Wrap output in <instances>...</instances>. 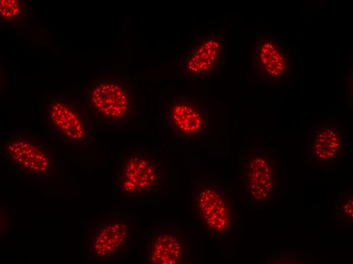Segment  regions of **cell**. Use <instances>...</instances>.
I'll return each instance as SVG.
<instances>
[{"label":"cell","instance_id":"6da1fadb","mask_svg":"<svg viewBox=\"0 0 353 264\" xmlns=\"http://www.w3.org/2000/svg\"><path fill=\"white\" fill-rule=\"evenodd\" d=\"M88 96L91 110L104 122L125 124L135 115V94L124 80L98 81L90 87Z\"/></svg>","mask_w":353,"mask_h":264},{"label":"cell","instance_id":"7a4b0ae2","mask_svg":"<svg viewBox=\"0 0 353 264\" xmlns=\"http://www.w3.org/2000/svg\"><path fill=\"white\" fill-rule=\"evenodd\" d=\"M165 121L171 133L180 139H201L209 129L207 112L195 100L186 97H177L168 104Z\"/></svg>","mask_w":353,"mask_h":264},{"label":"cell","instance_id":"3957f363","mask_svg":"<svg viewBox=\"0 0 353 264\" xmlns=\"http://www.w3.org/2000/svg\"><path fill=\"white\" fill-rule=\"evenodd\" d=\"M4 145L10 160L26 173L43 175L51 171L52 160L47 148L30 134L10 133Z\"/></svg>","mask_w":353,"mask_h":264},{"label":"cell","instance_id":"277c9868","mask_svg":"<svg viewBox=\"0 0 353 264\" xmlns=\"http://www.w3.org/2000/svg\"><path fill=\"white\" fill-rule=\"evenodd\" d=\"M224 38L219 33L204 34L196 41L186 58L188 72L196 75L212 73L224 56Z\"/></svg>","mask_w":353,"mask_h":264},{"label":"cell","instance_id":"5b68a950","mask_svg":"<svg viewBox=\"0 0 353 264\" xmlns=\"http://www.w3.org/2000/svg\"><path fill=\"white\" fill-rule=\"evenodd\" d=\"M121 185L126 191L149 188L154 184L157 175L155 162L142 152H132L124 160L120 171Z\"/></svg>","mask_w":353,"mask_h":264},{"label":"cell","instance_id":"8992f818","mask_svg":"<svg viewBox=\"0 0 353 264\" xmlns=\"http://www.w3.org/2000/svg\"><path fill=\"white\" fill-rule=\"evenodd\" d=\"M47 117L51 127L59 135L72 140L84 137L86 124L73 105L64 101H54L48 108Z\"/></svg>","mask_w":353,"mask_h":264},{"label":"cell","instance_id":"52a82bcc","mask_svg":"<svg viewBox=\"0 0 353 264\" xmlns=\"http://www.w3.org/2000/svg\"><path fill=\"white\" fill-rule=\"evenodd\" d=\"M312 140L314 153L322 160L332 158L341 147L342 136L340 132L329 125H324L316 130Z\"/></svg>","mask_w":353,"mask_h":264},{"label":"cell","instance_id":"ba28073f","mask_svg":"<svg viewBox=\"0 0 353 264\" xmlns=\"http://www.w3.org/2000/svg\"><path fill=\"white\" fill-rule=\"evenodd\" d=\"M271 168L262 157L252 159L249 166L248 177L253 186L261 191L268 189L271 185L273 175Z\"/></svg>","mask_w":353,"mask_h":264},{"label":"cell","instance_id":"9c48e42d","mask_svg":"<svg viewBox=\"0 0 353 264\" xmlns=\"http://www.w3.org/2000/svg\"><path fill=\"white\" fill-rule=\"evenodd\" d=\"M116 229L114 226H109L104 229L97 237L95 246L96 250L100 254H110L114 250L119 244L118 234H115Z\"/></svg>","mask_w":353,"mask_h":264},{"label":"cell","instance_id":"30bf717a","mask_svg":"<svg viewBox=\"0 0 353 264\" xmlns=\"http://www.w3.org/2000/svg\"><path fill=\"white\" fill-rule=\"evenodd\" d=\"M20 11L19 2L15 0L1 1V15L5 18H12L17 16Z\"/></svg>","mask_w":353,"mask_h":264},{"label":"cell","instance_id":"8fae6325","mask_svg":"<svg viewBox=\"0 0 353 264\" xmlns=\"http://www.w3.org/2000/svg\"><path fill=\"white\" fill-rule=\"evenodd\" d=\"M279 56V54L277 53L276 54V57H278Z\"/></svg>","mask_w":353,"mask_h":264}]
</instances>
